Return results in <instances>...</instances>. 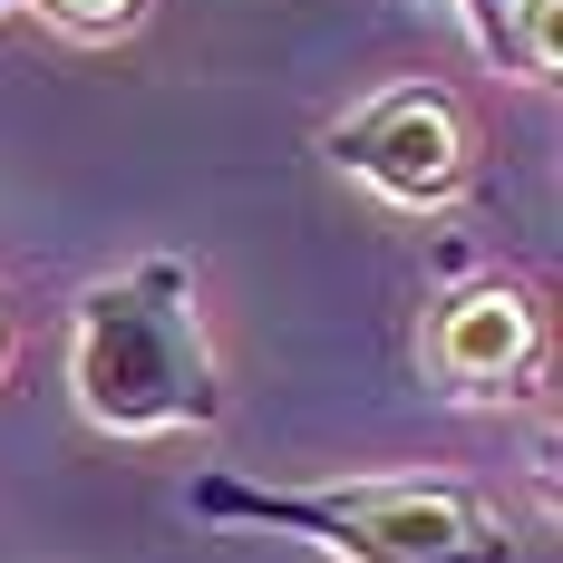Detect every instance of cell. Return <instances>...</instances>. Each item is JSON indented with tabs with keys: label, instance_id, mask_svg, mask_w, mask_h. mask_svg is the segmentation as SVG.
<instances>
[{
	"label": "cell",
	"instance_id": "8",
	"mask_svg": "<svg viewBox=\"0 0 563 563\" xmlns=\"http://www.w3.org/2000/svg\"><path fill=\"white\" fill-rule=\"evenodd\" d=\"M0 360H10V311H0Z\"/></svg>",
	"mask_w": 563,
	"mask_h": 563
},
{
	"label": "cell",
	"instance_id": "9",
	"mask_svg": "<svg viewBox=\"0 0 563 563\" xmlns=\"http://www.w3.org/2000/svg\"><path fill=\"white\" fill-rule=\"evenodd\" d=\"M0 10H20V0H0Z\"/></svg>",
	"mask_w": 563,
	"mask_h": 563
},
{
	"label": "cell",
	"instance_id": "4",
	"mask_svg": "<svg viewBox=\"0 0 563 563\" xmlns=\"http://www.w3.org/2000/svg\"><path fill=\"white\" fill-rule=\"evenodd\" d=\"M428 369L456 398H515V379L534 369V311H525V291H506V282L448 291L438 321H428Z\"/></svg>",
	"mask_w": 563,
	"mask_h": 563
},
{
	"label": "cell",
	"instance_id": "1",
	"mask_svg": "<svg viewBox=\"0 0 563 563\" xmlns=\"http://www.w3.org/2000/svg\"><path fill=\"white\" fill-rule=\"evenodd\" d=\"M68 389L78 418L108 438H175V428H214V350L195 321V273L175 253H146L126 273L88 282L68 311Z\"/></svg>",
	"mask_w": 563,
	"mask_h": 563
},
{
	"label": "cell",
	"instance_id": "7",
	"mask_svg": "<svg viewBox=\"0 0 563 563\" xmlns=\"http://www.w3.org/2000/svg\"><path fill=\"white\" fill-rule=\"evenodd\" d=\"M506 10H515V0H456V20L476 30V49H486V58L506 49Z\"/></svg>",
	"mask_w": 563,
	"mask_h": 563
},
{
	"label": "cell",
	"instance_id": "3",
	"mask_svg": "<svg viewBox=\"0 0 563 563\" xmlns=\"http://www.w3.org/2000/svg\"><path fill=\"white\" fill-rule=\"evenodd\" d=\"M331 166L360 175L369 195L408 205V214H428V205H448L456 185H466V117H456L448 88L398 78V88L360 98V108L331 126Z\"/></svg>",
	"mask_w": 563,
	"mask_h": 563
},
{
	"label": "cell",
	"instance_id": "2",
	"mask_svg": "<svg viewBox=\"0 0 563 563\" xmlns=\"http://www.w3.org/2000/svg\"><path fill=\"white\" fill-rule=\"evenodd\" d=\"M195 515L301 534L331 563H515V525L448 476H340V486H243L205 476Z\"/></svg>",
	"mask_w": 563,
	"mask_h": 563
},
{
	"label": "cell",
	"instance_id": "6",
	"mask_svg": "<svg viewBox=\"0 0 563 563\" xmlns=\"http://www.w3.org/2000/svg\"><path fill=\"white\" fill-rule=\"evenodd\" d=\"M58 30H78V40H117V30H136V10L146 0H40Z\"/></svg>",
	"mask_w": 563,
	"mask_h": 563
},
{
	"label": "cell",
	"instance_id": "5",
	"mask_svg": "<svg viewBox=\"0 0 563 563\" xmlns=\"http://www.w3.org/2000/svg\"><path fill=\"white\" fill-rule=\"evenodd\" d=\"M554 20H563V0H515L496 68H515V78H554Z\"/></svg>",
	"mask_w": 563,
	"mask_h": 563
}]
</instances>
